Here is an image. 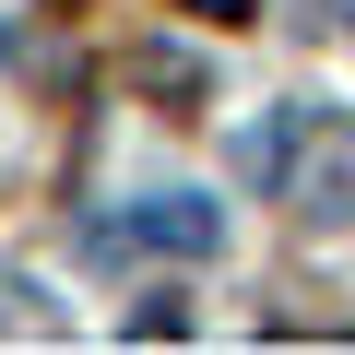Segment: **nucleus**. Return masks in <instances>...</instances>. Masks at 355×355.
Instances as JSON below:
<instances>
[{
    "label": "nucleus",
    "instance_id": "f257e3e1",
    "mask_svg": "<svg viewBox=\"0 0 355 355\" xmlns=\"http://www.w3.org/2000/svg\"><path fill=\"white\" fill-rule=\"evenodd\" d=\"M95 249H166V261H225V202L202 190H166V202H130L95 225Z\"/></svg>",
    "mask_w": 355,
    "mask_h": 355
},
{
    "label": "nucleus",
    "instance_id": "f03ea898",
    "mask_svg": "<svg viewBox=\"0 0 355 355\" xmlns=\"http://www.w3.org/2000/svg\"><path fill=\"white\" fill-rule=\"evenodd\" d=\"M190 12H214V24H237V12H249V0H190Z\"/></svg>",
    "mask_w": 355,
    "mask_h": 355
},
{
    "label": "nucleus",
    "instance_id": "7ed1b4c3",
    "mask_svg": "<svg viewBox=\"0 0 355 355\" xmlns=\"http://www.w3.org/2000/svg\"><path fill=\"white\" fill-rule=\"evenodd\" d=\"M0 60H12V48H0Z\"/></svg>",
    "mask_w": 355,
    "mask_h": 355
}]
</instances>
